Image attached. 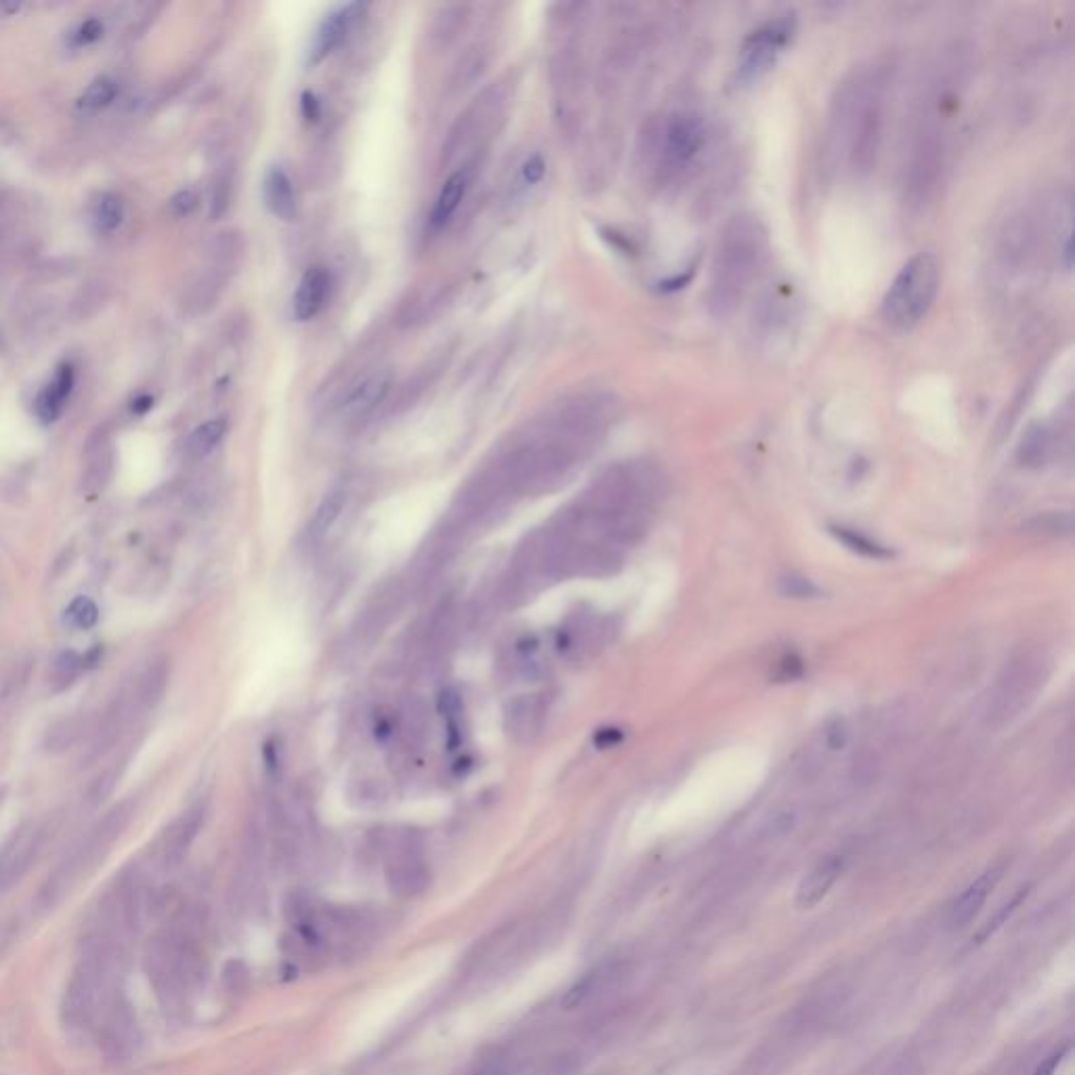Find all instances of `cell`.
<instances>
[{"label":"cell","instance_id":"cell-27","mask_svg":"<svg viewBox=\"0 0 1075 1075\" xmlns=\"http://www.w3.org/2000/svg\"><path fill=\"white\" fill-rule=\"evenodd\" d=\"M796 826V815L792 811H777L773 813L763 826V836L767 838H779V836H786L794 830Z\"/></svg>","mask_w":1075,"mask_h":1075},{"label":"cell","instance_id":"cell-11","mask_svg":"<svg viewBox=\"0 0 1075 1075\" xmlns=\"http://www.w3.org/2000/svg\"><path fill=\"white\" fill-rule=\"evenodd\" d=\"M328 288H330V276L326 273V269L322 267L307 269L292 299L294 318H297L299 322H307L315 318L326 303Z\"/></svg>","mask_w":1075,"mask_h":1075},{"label":"cell","instance_id":"cell-28","mask_svg":"<svg viewBox=\"0 0 1075 1075\" xmlns=\"http://www.w3.org/2000/svg\"><path fill=\"white\" fill-rule=\"evenodd\" d=\"M116 771H108L105 775H101L97 782L93 784L91 792H89V805L91 807H99L105 798H108L114 790V784H116Z\"/></svg>","mask_w":1075,"mask_h":1075},{"label":"cell","instance_id":"cell-33","mask_svg":"<svg viewBox=\"0 0 1075 1075\" xmlns=\"http://www.w3.org/2000/svg\"><path fill=\"white\" fill-rule=\"evenodd\" d=\"M826 742H828V748H830V750H840V748H845V744H847V729H845V725H842L840 721L832 723L830 729H828V733H826Z\"/></svg>","mask_w":1075,"mask_h":1075},{"label":"cell","instance_id":"cell-21","mask_svg":"<svg viewBox=\"0 0 1075 1075\" xmlns=\"http://www.w3.org/2000/svg\"><path fill=\"white\" fill-rule=\"evenodd\" d=\"M116 95H118L116 82L112 78H99L82 93V97L78 99V105L84 112H99L103 108H108V105L116 99Z\"/></svg>","mask_w":1075,"mask_h":1075},{"label":"cell","instance_id":"cell-35","mask_svg":"<svg viewBox=\"0 0 1075 1075\" xmlns=\"http://www.w3.org/2000/svg\"><path fill=\"white\" fill-rule=\"evenodd\" d=\"M152 408H154V397L150 393H139L129 404V410L133 416H145Z\"/></svg>","mask_w":1075,"mask_h":1075},{"label":"cell","instance_id":"cell-31","mask_svg":"<svg viewBox=\"0 0 1075 1075\" xmlns=\"http://www.w3.org/2000/svg\"><path fill=\"white\" fill-rule=\"evenodd\" d=\"M1025 895H1027V891L1023 889V891H1021V893H1019V895H1017V897H1015L1013 901H1010L1008 905H1004V908H1002V912H1000V914H998V916H996L994 920H989V922H987V926H985V929H983V931H981V933L977 935V943H981V941H983L985 937H989V935H992V933H994L996 929H1000V926H1002V922H1004V920H1006V918H1008L1010 914H1013V910L1017 908V905L1021 903V899H1023Z\"/></svg>","mask_w":1075,"mask_h":1075},{"label":"cell","instance_id":"cell-29","mask_svg":"<svg viewBox=\"0 0 1075 1075\" xmlns=\"http://www.w3.org/2000/svg\"><path fill=\"white\" fill-rule=\"evenodd\" d=\"M171 213L175 217H187L192 215L196 206H198V196L192 192V189H181V192H177L173 198H171Z\"/></svg>","mask_w":1075,"mask_h":1075},{"label":"cell","instance_id":"cell-2","mask_svg":"<svg viewBox=\"0 0 1075 1075\" xmlns=\"http://www.w3.org/2000/svg\"><path fill=\"white\" fill-rule=\"evenodd\" d=\"M769 234L763 221L742 213L721 231L710 265L706 303L714 318H729L742 307L769 259Z\"/></svg>","mask_w":1075,"mask_h":1075},{"label":"cell","instance_id":"cell-14","mask_svg":"<svg viewBox=\"0 0 1075 1075\" xmlns=\"http://www.w3.org/2000/svg\"><path fill=\"white\" fill-rule=\"evenodd\" d=\"M507 729L517 742H530L540 731L542 708L534 698H519L507 708Z\"/></svg>","mask_w":1075,"mask_h":1075},{"label":"cell","instance_id":"cell-26","mask_svg":"<svg viewBox=\"0 0 1075 1075\" xmlns=\"http://www.w3.org/2000/svg\"><path fill=\"white\" fill-rule=\"evenodd\" d=\"M777 590L784 597H790V599H815L819 595V588L811 580H807L803 576H786V578H782L777 584Z\"/></svg>","mask_w":1075,"mask_h":1075},{"label":"cell","instance_id":"cell-16","mask_svg":"<svg viewBox=\"0 0 1075 1075\" xmlns=\"http://www.w3.org/2000/svg\"><path fill=\"white\" fill-rule=\"evenodd\" d=\"M465 192H467V175L465 173H454L444 183V187H441L437 202L433 206V213H431V227L433 229H441L452 219V215L458 210Z\"/></svg>","mask_w":1075,"mask_h":1075},{"label":"cell","instance_id":"cell-5","mask_svg":"<svg viewBox=\"0 0 1075 1075\" xmlns=\"http://www.w3.org/2000/svg\"><path fill=\"white\" fill-rule=\"evenodd\" d=\"M796 34V17L792 13L777 15L761 28L750 32L737 55V78L744 84L761 80L777 63Z\"/></svg>","mask_w":1075,"mask_h":1075},{"label":"cell","instance_id":"cell-20","mask_svg":"<svg viewBox=\"0 0 1075 1075\" xmlns=\"http://www.w3.org/2000/svg\"><path fill=\"white\" fill-rule=\"evenodd\" d=\"M832 536L845 544L849 551L861 555V557H868V559H889L893 553L889 551V548H884L882 544L866 538L859 532H853L849 528H830Z\"/></svg>","mask_w":1075,"mask_h":1075},{"label":"cell","instance_id":"cell-13","mask_svg":"<svg viewBox=\"0 0 1075 1075\" xmlns=\"http://www.w3.org/2000/svg\"><path fill=\"white\" fill-rule=\"evenodd\" d=\"M263 200L269 213L282 221H290L297 210V198L290 177L282 166H271L263 177Z\"/></svg>","mask_w":1075,"mask_h":1075},{"label":"cell","instance_id":"cell-37","mask_svg":"<svg viewBox=\"0 0 1075 1075\" xmlns=\"http://www.w3.org/2000/svg\"><path fill=\"white\" fill-rule=\"evenodd\" d=\"M486 1075H509V1073H502V1071H492V1073H486Z\"/></svg>","mask_w":1075,"mask_h":1075},{"label":"cell","instance_id":"cell-6","mask_svg":"<svg viewBox=\"0 0 1075 1075\" xmlns=\"http://www.w3.org/2000/svg\"><path fill=\"white\" fill-rule=\"evenodd\" d=\"M706 145V124L698 114H672L658 137V171L666 179L683 175Z\"/></svg>","mask_w":1075,"mask_h":1075},{"label":"cell","instance_id":"cell-36","mask_svg":"<svg viewBox=\"0 0 1075 1075\" xmlns=\"http://www.w3.org/2000/svg\"><path fill=\"white\" fill-rule=\"evenodd\" d=\"M303 105H305V110H307V118H309V120H311V116H313V118H315V116H318V103H315L313 95L305 93V95H303Z\"/></svg>","mask_w":1075,"mask_h":1075},{"label":"cell","instance_id":"cell-4","mask_svg":"<svg viewBox=\"0 0 1075 1075\" xmlns=\"http://www.w3.org/2000/svg\"><path fill=\"white\" fill-rule=\"evenodd\" d=\"M941 286V267L933 252H918L905 263L882 299V320L893 330L916 328L933 309Z\"/></svg>","mask_w":1075,"mask_h":1075},{"label":"cell","instance_id":"cell-19","mask_svg":"<svg viewBox=\"0 0 1075 1075\" xmlns=\"http://www.w3.org/2000/svg\"><path fill=\"white\" fill-rule=\"evenodd\" d=\"M91 217H93V223H95L97 231H101V234H112V231H116L124 221V202H122V198L118 194H112V192L101 194L97 198V202L93 204Z\"/></svg>","mask_w":1075,"mask_h":1075},{"label":"cell","instance_id":"cell-12","mask_svg":"<svg viewBox=\"0 0 1075 1075\" xmlns=\"http://www.w3.org/2000/svg\"><path fill=\"white\" fill-rule=\"evenodd\" d=\"M1000 874H1002V870H998V868L989 870L983 876H979L975 882L968 884L966 891L954 901L952 910H950V924L954 926V929L968 924L979 914L985 899L989 897V893H992L994 887L998 884Z\"/></svg>","mask_w":1075,"mask_h":1075},{"label":"cell","instance_id":"cell-18","mask_svg":"<svg viewBox=\"0 0 1075 1075\" xmlns=\"http://www.w3.org/2000/svg\"><path fill=\"white\" fill-rule=\"evenodd\" d=\"M227 433L225 418H213L202 423L187 439V454L192 458H204L213 452Z\"/></svg>","mask_w":1075,"mask_h":1075},{"label":"cell","instance_id":"cell-23","mask_svg":"<svg viewBox=\"0 0 1075 1075\" xmlns=\"http://www.w3.org/2000/svg\"><path fill=\"white\" fill-rule=\"evenodd\" d=\"M105 34V26L99 17H89L80 21V24L70 32V47L72 49H87L95 42H99Z\"/></svg>","mask_w":1075,"mask_h":1075},{"label":"cell","instance_id":"cell-24","mask_svg":"<svg viewBox=\"0 0 1075 1075\" xmlns=\"http://www.w3.org/2000/svg\"><path fill=\"white\" fill-rule=\"evenodd\" d=\"M601 979H603V971H601V968H599V971L588 973L584 979H580L572 989H569V992L565 994V998L561 1000V1004H563L565 1008H576V1006H580L588 996H593V994L597 992V987H599Z\"/></svg>","mask_w":1075,"mask_h":1075},{"label":"cell","instance_id":"cell-1","mask_svg":"<svg viewBox=\"0 0 1075 1075\" xmlns=\"http://www.w3.org/2000/svg\"><path fill=\"white\" fill-rule=\"evenodd\" d=\"M887 95L889 76L880 66L859 70L840 84L830 116V147L834 158L855 175L868 173L876 162Z\"/></svg>","mask_w":1075,"mask_h":1075},{"label":"cell","instance_id":"cell-15","mask_svg":"<svg viewBox=\"0 0 1075 1075\" xmlns=\"http://www.w3.org/2000/svg\"><path fill=\"white\" fill-rule=\"evenodd\" d=\"M345 502H347V492L343 488H334L324 496V500L320 502V507L315 509L309 521V528H307V540L311 544H318L326 538V534L332 530V525L339 521L345 509Z\"/></svg>","mask_w":1075,"mask_h":1075},{"label":"cell","instance_id":"cell-32","mask_svg":"<svg viewBox=\"0 0 1075 1075\" xmlns=\"http://www.w3.org/2000/svg\"><path fill=\"white\" fill-rule=\"evenodd\" d=\"M544 160L540 156H532L530 160H525V164L521 166V181L523 185L528 187H534L542 181L544 177Z\"/></svg>","mask_w":1075,"mask_h":1075},{"label":"cell","instance_id":"cell-22","mask_svg":"<svg viewBox=\"0 0 1075 1075\" xmlns=\"http://www.w3.org/2000/svg\"><path fill=\"white\" fill-rule=\"evenodd\" d=\"M99 620V609L89 597H76L66 609V622L76 630H89Z\"/></svg>","mask_w":1075,"mask_h":1075},{"label":"cell","instance_id":"cell-25","mask_svg":"<svg viewBox=\"0 0 1075 1075\" xmlns=\"http://www.w3.org/2000/svg\"><path fill=\"white\" fill-rule=\"evenodd\" d=\"M53 670H55V681L68 685L72 683V679H76L78 672L87 670V666H84V656H80V653L63 651L57 656Z\"/></svg>","mask_w":1075,"mask_h":1075},{"label":"cell","instance_id":"cell-30","mask_svg":"<svg viewBox=\"0 0 1075 1075\" xmlns=\"http://www.w3.org/2000/svg\"><path fill=\"white\" fill-rule=\"evenodd\" d=\"M805 666H803V660H800L798 656H794V653H790V656H786L784 660H779L777 664V672H775V679L779 681H794L798 679L800 674H803Z\"/></svg>","mask_w":1075,"mask_h":1075},{"label":"cell","instance_id":"cell-34","mask_svg":"<svg viewBox=\"0 0 1075 1075\" xmlns=\"http://www.w3.org/2000/svg\"><path fill=\"white\" fill-rule=\"evenodd\" d=\"M1067 1050H1069V1046H1063V1048H1059V1050L1052 1052V1055H1050L1046 1061H1042V1065L1036 1069L1034 1075H1055L1057 1067L1061 1065L1063 1057L1067 1055Z\"/></svg>","mask_w":1075,"mask_h":1075},{"label":"cell","instance_id":"cell-10","mask_svg":"<svg viewBox=\"0 0 1075 1075\" xmlns=\"http://www.w3.org/2000/svg\"><path fill=\"white\" fill-rule=\"evenodd\" d=\"M842 872V859L840 857H828V859H821L817 866L800 880L798 884V891H796V908L798 910H811L815 908V905L824 899L830 889L834 887V882L838 880Z\"/></svg>","mask_w":1075,"mask_h":1075},{"label":"cell","instance_id":"cell-8","mask_svg":"<svg viewBox=\"0 0 1075 1075\" xmlns=\"http://www.w3.org/2000/svg\"><path fill=\"white\" fill-rule=\"evenodd\" d=\"M76 385V366L72 362H61L51 381L42 387L34 399V414L42 425H53L66 410L70 395Z\"/></svg>","mask_w":1075,"mask_h":1075},{"label":"cell","instance_id":"cell-7","mask_svg":"<svg viewBox=\"0 0 1075 1075\" xmlns=\"http://www.w3.org/2000/svg\"><path fill=\"white\" fill-rule=\"evenodd\" d=\"M364 11H366V5L362 3H349V5H341L334 11H330L311 40V47L307 53L309 66H318V63H322L326 57H330L336 49H339L343 42H347L355 26L360 24Z\"/></svg>","mask_w":1075,"mask_h":1075},{"label":"cell","instance_id":"cell-17","mask_svg":"<svg viewBox=\"0 0 1075 1075\" xmlns=\"http://www.w3.org/2000/svg\"><path fill=\"white\" fill-rule=\"evenodd\" d=\"M202 817L204 815H202L200 809L189 811L171 828V832H168V836H166V847H164L166 861H177V859L183 857V853L187 851L189 845H192V840L196 838V834L200 830Z\"/></svg>","mask_w":1075,"mask_h":1075},{"label":"cell","instance_id":"cell-9","mask_svg":"<svg viewBox=\"0 0 1075 1075\" xmlns=\"http://www.w3.org/2000/svg\"><path fill=\"white\" fill-rule=\"evenodd\" d=\"M391 372H372L353 385L339 406L343 418H364L383 402L391 389Z\"/></svg>","mask_w":1075,"mask_h":1075},{"label":"cell","instance_id":"cell-3","mask_svg":"<svg viewBox=\"0 0 1075 1075\" xmlns=\"http://www.w3.org/2000/svg\"><path fill=\"white\" fill-rule=\"evenodd\" d=\"M954 99L956 93L943 84L922 101L903 181L905 200L910 206H924L937 192L945 166L947 122L954 112Z\"/></svg>","mask_w":1075,"mask_h":1075}]
</instances>
